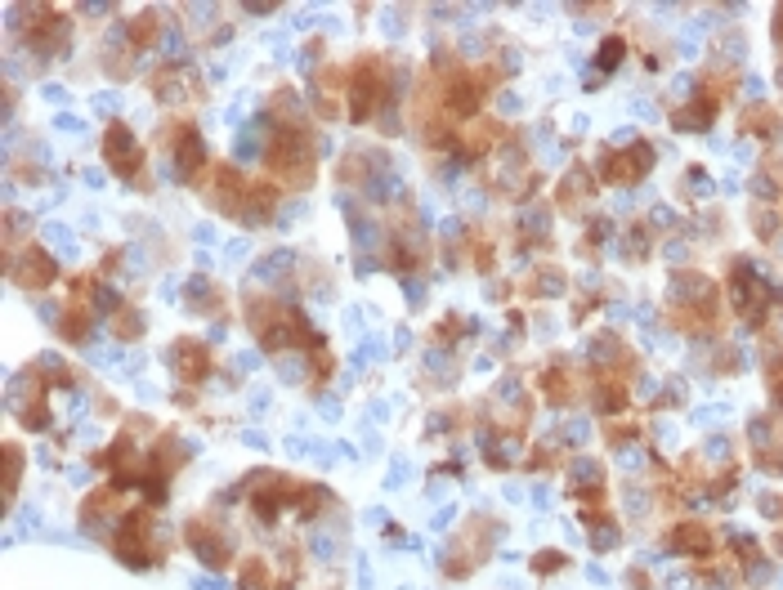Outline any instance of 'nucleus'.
I'll return each mask as SVG.
<instances>
[{"label": "nucleus", "mask_w": 783, "mask_h": 590, "mask_svg": "<svg viewBox=\"0 0 783 590\" xmlns=\"http://www.w3.org/2000/svg\"><path fill=\"white\" fill-rule=\"evenodd\" d=\"M188 546L198 550V559L211 563V568H224V563H228V537L219 532V527H211L206 519L188 527Z\"/></svg>", "instance_id": "nucleus-1"}, {"label": "nucleus", "mask_w": 783, "mask_h": 590, "mask_svg": "<svg viewBox=\"0 0 783 590\" xmlns=\"http://www.w3.org/2000/svg\"><path fill=\"white\" fill-rule=\"evenodd\" d=\"M103 152L112 157V166L121 170V175H130L134 162H139V152H134V130L130 126H121V121H112L103 134Z\"/></svg>", "instance_id": "nucleus-2"}, {"label": "nucleus", "mask_w": 783, "mask_h": 590, "mask_svg": "<svg viewBox=\"0 0 783 590\" xmlns=\"http://www.w3.org/2000/svg\"><path fill=\"white\" fill-rule=\"evenodd\" d=\"M479 98H484L479 81H470V77H457V81H448V107H452V112L470 117L474 107H479Z\"/></svg>", "instance_id": "nucleus-3"}, {"label": "nucleus", "mask_w": 783, "mask_h": 590, "mask_svg": "<svg viewBox=\"0 0 783 590\" xmlns=\"http://www.w3.org/2000/svg\"><path fill=\"white\" fill-rule=\"evenodd\" d=\"M170 367H179L183 380H202L206 367H202V344L198 340H175V349H170Z\"/></svg>", "instance_id": "nucleus-4"}, {"label": "nucleus", "mask_w": 783, "mask_h": 590, "mask_svg": "<svg viewBox=\"0 0 783 590\" xmlns=\"http://www.w3.org/2000/svg\"><path fill=\"white\" fill-rule=\"evenodd\" d=\"M14 277L18 282H27V287H45V282H54V260H45L41 251H27L22 255V268H14Z\"/></svg>", "instance_id": "nucleus-5"}, {"label": "nucleus", "mask_w": 783, "mask_h": 590, "mask_svg": "<svg viewBox=\"0 0 783 590\" xmlns=\"http://www.w3.org/2000/svg\"><path fill=\"white\" fill-rule=\"evenodd\" d=\"M162 58H170V63H183V32L175 27V22H162Z\"/></svg>", "instance_id": "nucleus-6"}, {"label": "nucleus", "mask_w": 783, "mask_h": 590, "mask_svg": "<svg viewBox=\"0 0 783 590\" xmlns=\"http://www.w3.org/2000/svg\"><path fill=\"white\" fill-rule=\"evenodd\" d=\"M291 260H296L291 251H273V255H264V260L255 264V277H260V282H273L278 273H287V264H291Z\"/></svg>", "instance_id": "nucleus-7"}, {"label": "nucleus", "mask_w": 783, "mask_h": 590, "mask_svg": "<svg viewBox=\"0 0 783 590\" xmlns=\"http://www.w3.org/2000/svg\"><path fill=\"white\" fill-rule=\"evenodd\" d=\"M622 49H627V45H622L618 36H609V41L600 45V54H595V72H614L622 63Z\"/></svg>", "instance_id": "nucleus-8"}, {"label": "nucleus", "mask_w": 783, "mask_h": 590, "mask_svg": "<svg viewBox=\"0 0 783 590\" xmlns=\"http://www.w3.org/2000/svg\"><path fill=\"white\" fill-rule=\"evenodd\" d=\"M278 372H283V380H287V385H300V380H304V372H309V362H304L300 353H287V358H278Z\"/></svg>", "instance_id": "nucleus-9"}, {"label": "nucleus", "mask_w": 783, "mask_h": 590, "mask_svg": "<svg viewBox=\"0 0 783 590\" xmlns=\"http://www.w3.org/2000/svg\"><path fill=\"white\" fill-rule=\"evenodd\" d=\"M318 63H323V41H309V45L300 49V67H304V72H313Z\"/></svg>", "instance_id": "nucleus-10"}, {"label": "nucleus", "mask_w": 783, "mask_h": 590, "mask_svg": "<svg viewBox=\"0 0 783 590\" xmlns=\"http://www.w3.org/2000/svg\"><path fill=\"white\" fill-rule=\"evenodd\" d=\"M242 590H264V568L260 563H247V572H242Z\"/></svg>", "instance_id": "nucleus-11"}, {"label": "nucleus", "mask_w": 783, "mask_h": 590, "mask_svg": "<svg viewBox=\"0 0 783 590\" xmlns=\"http://www.w3.org/2000/svg\"><path fill=\"white\" fill-rule=\"evenodd\" d=\"M117 107H121V94H112V90L94 94V112H117Z\"/></svg>", "instance_id": "nucleus-12"}, {"label": "nucleus", "mask_w": 783, "mask_h": 590, "mask_svg": "<svg viewBox=\"0 0 783 590\" xmlns=\"http://www.w3.org/2000/svg\"><path fill=\"white\" fill-rule=\"evenodd\" d=\"M58 130H72V134H81V130H85V121H81V117H67V112H63V117H58Z\"/></svg>", "instance_id": "nucleus-13"}, {"label": "nucleus", "mask_w": 783, "mask_h": 590, "mask_svg": "<svg viewBox=\"0 0 783 590\" xmlns=\"http://www.w3.org/2000/svg\"><path fill=\"white\" fill-rule=\"evenodd\" d=\"M242 14H278L273 0H264V5H242Z\"/></svg>", "instance_id": "nucleus-14"}, {"label": "nucleus", "mask_w": 783, "mask_h": 590, "mask_svg": "<svg viewBox=\"0 0 783 590\" xmlns=\"http://www.w3.org/2000/svg\"><path fill=\"white\" fill-rule=\"evenodd\" d=\"M497 107H501V112H515L519 98H515V94H497Z\"/></svg>", "instance_id": "nucleus-15"}, {"label": "nucleus", "mask_w": 783, "mask_h": 590, "mask_svg": "<svg viewBox=\"0 0 783 590\" xmlns=\"http://www.w3.org/2000/svg\"><path fill=\"white\" fill-rule=\"evenodd\" d=\"M45 98H50V103H63L67 90H63V85H45Z\"/></svg>", "instance_id": "nucleus-16"}, {"label": "nucleus", "mask_w": 783, "mask_h": 590, "mask_svg": "<svg viewBox=\"0 0 783 590\" xmlns=\"http://www.w3.org/2000/svg\"><path fill=\"white\" fill-rule=\"evenodd\" d=\"M385 36H403V18H399V14L385 18Z\"/></svg>", "instance_id": "nucleus-17"}, {"label": "nucleus", "mask_w": 783, "mask_h": 590, "mask_svg": "<svg viewBox=\"0 0 783 590\" xmlns=\"http://www.w3.org/2000/svg\"><path fill=\"white\" fill-rule=\"evenodd\" d=\"M198 590H224V586H219L215 577H202V582H198Z\"/></svg>", "instance_id": "nucleus-18"}]
</instances>
